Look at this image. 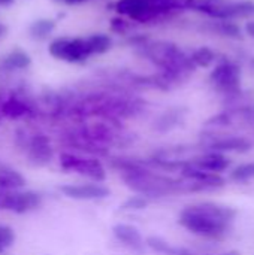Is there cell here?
<instances>
[{"label": "cell", "mask_w": 254, "mask_h": 255, "mask_svg": "<svg viewBox=\"0 0 254 255\" xmlns=\"http://www.w3.org/2000/svg\"><path fill=\"white\" fill-rule=\"evenodd\" d=\"M4 64H6L9 69H25V67L30 64V57H28L25 52H22V51H19V49H15V51H12V52L6 57Z\"/></svg>", "instance_id": "2e32d148"}, {"label": "cell", "mask_w": 254, "mask_h": 255, "mask_svg": "<svg viewBox=\"0 0 254 255\" xmlns=\"http://www.w3.org/2000/svg\"><path fill=\"white\" fill-rule=\"evenodd\" d=\"M222 255H240L238 253H235V251H231V253H226V254H222Z\"/></svg>", "instance_id": "484cf974"}, {"label": "cell", "mask_w": 254, "mask_h": 255, "mask_svg": "<svg viewBox=\"0 0 254 255\" xmlns=\"http://www.w3.org/2000/svg\"><path fill=\"white\" fill-rule=\"evenodd\" d=\"M25 184V179L22 175L13 169L9 167H1L0 169V188L6 191H15L21 188Z\"/></svg>", "instance_id": "8fae6325"}, {"label": "cell", "mask_w": 254, "mask_h": 255, "mask_svg": "<svg viewBox=\"0 0 254 255\" xmlns=\"http://www.w3.org/2000/svg\"><path fill=\"white\" fill-rule=\"evenodd\" d=\"M3 33H4V27H3V25H0V36H1Z\"/></svg>", "instance_id": "4316f807"}, {"label": "cell", "mask_w": 254, "mask_h": 255, "mask_svg": "<svg viewBox=\"0 0 254 255\" xmlns=\"http://www.w3.org/2000/svg\"><path fill=\"white\" fill-rule=\"evenodd\" d=\"M147 245H148L153 251L165 255H195L192 254L189 250L172 247V245H169L166 241H163L162 238H156V236L148 238V239H147Z\"/></svg>", "instance_id": "7c38bea8"}, {"label": "cell", "mask_w": 254, "mask_h": 255, "mask_svg": "<svg viewBox=\"0 0 254 255\" xmlns=\"http://www.w3.org/2000/svg\"><path fill=\"white\" fill-rule=\"evenodd\" d=\"M235 217L237 211L229 206L202 202L186 206L180 214L178 223L201 238L222 239L231 232Z\"/></svg>", "instance_id": "6da1fadb"}, {"label": "cell", "mask_w": 254, "mask_h": 255, "mask_svg": "<svg viewBox=\"0 0 254 255\" xmlns=\"http://www.w3.org/2000/svg\"><path fill=\"white\" fill-rule=\"evenodd\" d=\"M112 233L124 245H129V247H133V248H139L142 245V236H141L139 230L136 227H133V226L117 224V226H114Z\"/></svg>", "instance_id": "30bf717a"}, {"label": "cell", "mask_w": 254, "mask_h": 255, "mask_svg": "<svg viewBox=\"0 0 254 255\" xmlns=\"http://www.w3.org/2000/svg\"><path fill=\"white\" fill-rule=\"evenodd\" d=\"M60 164L64 170L78 172V173L88 176L97 182L105 181V178H106L105 167L102 166V163L99 160H94V158H82V157H76L72 154H61Z\"/></svg>", "instance_id": "3957f363"}, {"label": "cell", "mask_w": 254, "mask_h": 255, "mask_svg": "<svg viewBox=\"0 0 254 255\" xmlns=\"http://www.w3.org/2000/svg\"><path fill=\"white\" fill-rule=\"evenodd\" d=\"M147 205H148V200L145 197H142V196H132L120 208H121V211H139V209L147 208Z\"/></svg>", "instance_id": "44dd1931"}, {"label": "cell", "mask_w": 254, "mask_h": 255, "mask_svg": "<svg viewBox=\"0 0 254 255\" xmlns=\"http://www.w3.org/2000/svg\"><path fill=\"white\" fill-rule=\"evenodd\" d=\"M52 157L49 142L45 136H36L30 146V160L34 166H45Z\"/></svg>", "instance_id": "9c48e42d"}, {"label": "cell", "mask_w": 254, "mask_h": 255, "mask_svg": "<svg viewBox=\"0 0 254 255\" xmlns=\"http://www.w3.org/2000/svg\"><path fill=\"white\" fill-rule=\"evenodd\" d=\"M193 166H196L201 170L210 172V173H217L220 175L222 172L228 170L231 167V158L226 157L225 154L220 152H207L192 161Z\"/></svg>", "instance_id": "52a82bcc"}, {"label": "cell", "mask_w": 254, "mask_h": 255, "mask_svg": "<svg viewBox=\"0 0 254 255\" xmlns=\"http://www.w3.org/2000/svg\"><path fill=\"white\" fill-rule=\"evenodd\" d=\"M24 112H25V108L19 102L12 100V102H9V103L4 105V114L9 115V117H19Z\"/></svg>", "instance_id": "7402d4cb"}, {"label": "cell", "mask_w": 254, "mask_h": 255, "mask_svg": "<svg viewBox=\"0 0 254 255\" xmlns=\"http://www.w3.org/2000/svg\"><path fill=\"white\" fill-rule=\"evenodd\" d=\"M246 31H247L252 37H254V21H250V22L246 24Z\"/></svg>", "instance_id": "603a6c76"}, {"label": "cell", "mask_w": 254, "mask_h": 255, "mask_svg": "<svg viewBox=\"0 0 254 255\" xmlns=\"http://www.w3.org/2000/svg\"><path fill=\"white\" fill-rule=\"evenodd\" d=\"M210 79L219 91L235 94L240 91L241 72H240V67L232 64L231 61H223L213 70Z\"/></svg>", "instance_id": "5b68a950"}, {"label": "cell", "mask_w": 254, "mask_h": 255, "mask_svg": "<svg viewBox=\"0 0 254 255\" xmlns=\"http://www.w3.org/2000/svg\"><path fill=\"white\" fill-rule=\"evenodd\" d=\"M15 242V232L4 224H0V254L10 248Z\"/></svg>", "instance_id": "ac0fdd59"}, {"label": "cell", "mask_w": 254, "mask_h": 255, "mask_svg": "<svg viewBox=\"0 0 254 255\" xmlns=\"http://www.w3.org/2000/svg\"><path fill=\"white\" fill-rule=\"evenodd\" d=\"M252 148V142L241 136H225L213 140L208 145V149L211 152H246Z\"/></svg>", "instance_id": "ba28073f"}, {"label": "cell", "mask_w": 254, "mask_h": 255, "mask_svg": "<svg viewBox=\"0 0 254 255\" xmlns=\"http://www.w3.org/2000/svg\"><path fill=\"white\" fill-rule=\"evenodd\" d=\"M214 30L219 31L223 36H229V37H241V30L237 24L229 22L228 19H223L222 22H217L214 25Z\"/></svg>", "instance_id": "d6986e66"}, {"label": "cell", "mask_w": 254, "mask_h": 255, "mask_svg": "<svg viewBox=\"0 0 254 255\" xmlns=\"http://www.w3.org/2000/svg\"><path fill=\"white\" fill-rule=\"evenodd\" d=\"M214 58H216L214 51H213V49H210V48H207V46H204V48H199L198 51H195V52H193V55H192L190 61H192L195 66H199V67H208V66H211V63L214 61Z\"/></svg>", "instance_id": "9a60e30c"}, {"label": "cell", "mask_w": 254, "mask_h": 255, "mask_svg": "<svg viewBox=\"0 0 254 255\" xmlns=\"http://www.w3.org/2000/svg\"><path fill=\"white\" fill-rule=\"evenodd\" d=\"M55 27V22L52 19H37L30 27V33L34 39H45Z\"/></svg>", "instance_id": "5bb4252c"}, {"label": "cell", "mask_w": 254, "mask_h": 255, "mask_svg": "<svg viewBox=\"0 0 254 255\" xmlns=\"http://www.w3.org/2000/svg\"><path fill=\"white\" fill-rule=\"evenodd\" d=\"M254 178V163H244L231 172V179L235 182H246Z\"/></svg>", "instance_id": "e0dca14e"}, {"label": "cell", "mask_w": 254, "mask_h": 255, "mask_svg": "<svg viewBox=\"0 0 254 255\" xmlns=\"http://www.w3.org/2000/svg\"><path fill=\"white\" fill-rule=\"evenodd\" d=\"M49 52L58 58V60H66V61H81L91 55L87 40L82 39H67V37H60L55 39L49 45Z\"/></svg>", "instance_id": "277c9868"}, {"label": "cell", "mask_w": 254, "mask_h": 255, "mask_svg": "<svg viewBox=\"0 0 254 255\" xmlns=\"http://www.w3.org/2000/svg\"><path fill=\"white\" fill-rule=\"evenodd\" d=\"M13 0H0V6H6V4H10Z\"/></svg>", "instance_id": "d4e9b609"}, {"label": "cell", "mask_w": 254, "mask_h": 255, "mask_svg": "<svg viewBox=\"0 0 254 255\" xmlns=\"http://www.w3.org/2000/svg\"><path fill=\"white\" fill-rule=\"evenodd\" d=\"M64 3H69V4H75V3H81V1H85V0H63Z\"/></svg>", "instance_id": "cb8c5ba5"}, {"label": "cell", "mask_w": 254, "mask_h": 255, "mask_svg": "<svg viewBox=\"0 0 254 255\" xmlns=\"http://www.w3.org/2000/svg\"><path fill=\"white\" fill-rule=\"evenodd\" d=\"M87 46L91 54H102L111 48V39L106 34H94L87 39Z\"/></svg>", "instance_id": "4fadbf2b"}, {"label": "cell", "mask_w": 254, "mask_h": 255, "mask_svg": "<svg viewBox=\"0 0 254 255\" xmlns=\"http://www.w3.org/2000/svg\"><path fill=\"white\" fill-rule=\"evenodd\" d=\"M60 191L73 200H100L109 196V190L100 184H69L63 185Z\"/></svg>", "instance_id": "8992f818"}, {"label": "cell", "mask_w": 254, "mask_h": 255, "mask_svg": "<svg viewBox=\"0 0 254 255\" xmlns=\"http://www.w3.org/2000/svg\"><path fill=\"white\" fill-rule=\"evenodd\" d=\"M42 203L40 194L34 191H6L0 188V209L15 214H27Z\"/></svg>", "instance_id": "7a4b0ae2"}, {"label": "cell", "mask_w": 254, "mask_h": 255, "mask_svg": "<svg viewBox=\"0 0 254 255\" xmlns=\"http://www.w3.org/2000/svg\"><path fill=\"white\" fill-rule=\"evenodd\" d=\"M180 118H181V117H180V114H178L177 111H171V112H168L166 115H163V117L160 118L157 127H159L162 131L171 130L172 127H175V126L178 124Z\"/></svg>", "instance_id": "ffe728a7"}]
</instances>
